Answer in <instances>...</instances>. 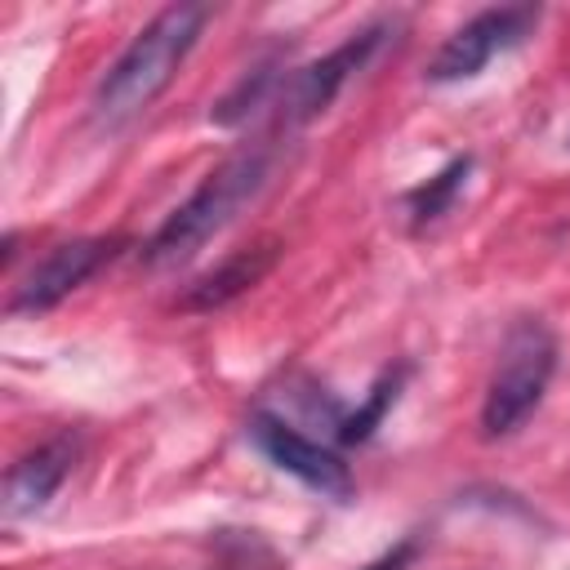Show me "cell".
Masks as SVG:
<instances>
[{"mask_svg": "<svg viewBox=\"0 0 570 570\" xmlns=\"http://www.w3.org/2000/svg\"><path fill=\"white\" fill-rule=\"evenodd\" d=\"M209 22V4H169L160 9L129 45L125 53L107 67V76L94 89V120L107 129L129 125L134 116H142L178 76V67L187 62V53L196 49L200 31Z\"/></svg>", "mask_w": 570, "mask_h": 570, "instance_id": "6da1fadb", "label": "cell"}, {"mask_svg": "<svg viewBox=\"0 0 570 570\" xmlns=\"http://www.w3.org/2000/svg\"><path fill=\"white\" fill-rule=\"evenodd\" d=\"M76 468V441L71 436H53V441H40L36 450H27L22 459L9 463L4 472V517L9 521H22V517H36L49 508V499L62 490V481L71 476Z\"/></svg>", "mask_w": 570, "mask_h": 570, "instance_id": "ba28073f", "label": "cell"}, {"mask_svg": "<svg viewBox=\"0 0 570 570\" xmlns=\"http://www.w3.org/2000/svg\"><path fill=\"white\" fill-rule=\"evenodd\" d=\"M276 169V147L272 142H254L236 156H227L214 174H205V183L151 232V240L142 245L147 267H174L187 263L209 236H218L267 183Z\"/></svg>", "mask_w": 570, "mask_h": 570, "instance_id": "7a4b0ae2", "label": "cell"}, {"mask_svg": "<svg viewBox=\"0 0 570 570\" xmlns=\"http://www.w3.org/2000/svg\"><path fill=\"white\" fill-rule=\"evenodd\" d=\"M129 240L125 236H76L53 245L9 294V316H40L49 307H58L71 289H80L98 267H107Z\"/></svg>", "mask_w": 570, "mask_h": 570, "instance_id": "52a82bcc", "label": "cell"}, {"mask_svg": "<svg viewBox=\"0 0 570 570\" xmlns=\"http://www.w3.org/2000/svg\"><path fill=\"white\" fill-rule=\"evenodd\" d=\"M557 370V338L543 321L525 316L503 334L494 374L485 383V401H481V432L494 436H512L543 401L548 383Z\"/></svg>", "mask_w": 570, "mask_h": 570, "instance_id": "3957f363", "label": "cell"}, {"mask_svg": "<svg viewBox=\"0 0 570 570\" xmlns=\"http://www.w3.org/2000/svg\"><path fill=\"white\" fill-rule=\"evenodd\" d=\"M383 36H387V22H370V27L352 31L343 45H334L330 53H321V58L294 67V71H281V85H276V98H272V111L267 116L276 125H285V129L316 120L338 98V89L374 58V49L383 45Z\"/></svg>", "mask_w": 570, "mask_h": 570, "instance_id": "277c9868", "label": "cell"}, {"mask_svg": "<svg viewBox=\"0 0 570 570\" xmlns=\"http://www.w3.org/2000/svg\"><path fill=\"white\" fill-rule=\"evenodd\" d=\"M468 169H472V156H454L441 174H432L428 183H419V187L405 196V209H410V227H414V232L428 227V223H436V218L454 205V196H459Z\"/></svg>", "mask_w": 570, "mask_h": 570, "instance_id": "8fae6325", "label": "cell"}, {"mask_svg": "<svg viewBox=\"0 0 570 570\" xmlns=\"http://www.w3.org/2000/svg\"><path fill=\"white\" fill-rule=\"evenodd\" d=\"M401 383H405V365L401 370H383L379 379H374V387H370V396L352 410V414H343L334 428V436L343 441V445H361V441H370L374 436V428L383 423V414L396 405V396H401Z\"/></svg>", "mask_w": 570, "mask_h": 570, "instance_id": "30bf717a", "label": "cell"}, {"mask_svg": "<svg viewBox=\"0 0 570 570\" xmlns=\"http://www.w3.org/2000/svg\"><path fill=\"white\" fill-rule=\"evenodd\" d=\"M249 436H254V445L267 454V463H276L281 472H289L294 481H303L307 490H316L321 499L347 503V499L356 494V476H352V468L343 463V454L330 450V445H321L316 436L298 432V428L285 423L281 414L254 410V414H249Z\"/></svg>", "mask_w": 570, "mask_h": 570, "instance_id": "8992f818", "label": "cell"}, {"mask_svg": "<svg viewBox=\"0 0 570 570\" xmlns=\"http://www.w3.org/2000/svg\"><path fill=\"white\" fill-rule=\"evenodd\" d=\"M543 9L539 4H499V9H481L476 18H468L463 27H454L441 49L428 62V80L450 85V80H472L490 67L494 53L517 49L525 36H534Z\"/></svg>", "mask_w": 570, "mask_h": 570, "instance_id": "5b68a950", "label": "cell"}, {"mask_svg": "<svg viewBox=\"0 0 570 570\" xmlns=\"http://www.w3.org/2000/svg\"><path fill=\"white\" fill-rule=\"evenodd\" d=\"M414 557H419V539H401V543H392L383 557H374V561L361 566V570H410Z\"/></svg>", "mask_w": 570, "mask_h": 570, "instance_id": "7c38bea8", "label": "cell"}, {"mask_svg": "<svg viewBox=\"0 0 570 570\" xmlns=\"http://www.w3.org/2000/svg\"><path fill=\"white\" fill-rule=\"evenodd\" d=\"M276 254H281L276 240H263V245H249V249L227 254L214 272H205V276L191 281V289L183 294V307H187V312H214V307H227L236 294H245L249 285H258V281L272 272Z\"/></svg>", "mask_w": 570, "mask_h": 570, "instance_id": "9c48e42d", "label": "cell"}]
</instances>
